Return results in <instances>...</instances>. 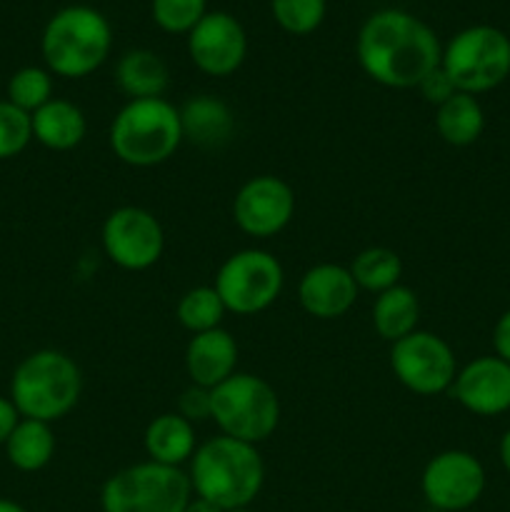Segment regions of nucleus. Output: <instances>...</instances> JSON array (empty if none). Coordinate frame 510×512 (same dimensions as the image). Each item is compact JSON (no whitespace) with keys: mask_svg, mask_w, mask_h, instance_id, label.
<instances>
[{"mask_svg":"<svg viewBox=\"0 0 510 512\" xmlns=\"http://www.w3.org/2000/svg\"><path fill=\"white\" fill-rule=\"evenodd\" d=\"M355 55L370 80L385 88H418L443 58L438 35L400 8H385L370 15L355 40Z\"/></svg>","mask_w":510,"mask_h":512,"instance_id":"obj_1","label":"nucleus"},{"mask_svg":"<svg viewBox=\"0 0 510 512\" xmlns=\"http://www.w3.org/2000/svg\"><path fill=\"white\" fill-rule=\"evenodd\" d=\"M188 478L193 495L228 512L248 508L258 498L265 483V465L255 445L218 435L198 445L190 458Z\"/></svg>","mask_w":510,"mask_h":512,"instance_id":"obj_2","label":"nucleus"},{"mask_svg":"<svg viewBox=\"0 0 510 512\" xmlns=\"http://www.w3.org/2000/svg\"><path fill=\"white\" fill-rule=\"evenodd\" d=\"M113 28L100 10L90 5H68L48 20L40 40L43 60L60 78H85L108 60Z\"/></svg>","mask_w":510,"mask_h":512,"instance_id":"obj_3","label":"nucleus"},{"mask_svg":"<svg viewBox=\"0 0 510 512\" xmlns=\"http://www.w3.org/2000/svg\"><path fill=\"white\" fill-rule=\"evenodd\" d=\"M83 393V375L60 350H35L20 360L10 380V400L20 418L55 423L78 405Z\"/></svg>","mask_w":510,"mask_h":512,"instance_id":"obj_4","label":"nucleus"},{"mask_svg":"<svg viewBox=\"0 0 510 512\" xmlns=\"http://www.w3.org/2000/svg\"><path fill=\"white\" fill-rule=\"evenodd\" d=\"M110 150L133 168H153L175 155L183 143L180 110L165 98L128 100L110 123Z\"/></svg>","mask_w":510,"mask_h":512,"instance_id":"obj_5","label":"nucleus"},{"mask_svg":"<svg viewBox=\"0 0 510 512\" xmlns=\"http://www.w3.org/2000/svg\"><path fill=\"white\" fill-rule=\"evenodd\" d=\"M190 498L193 488L183 468L145 460L105 480L100 508L103 512H183Z\"/></svg>","mask_w":510,"mask_h":512,"instance_id":"obj_6","label":"nucleus"},{"mask_svg":"<svg viewBox=\"0 0 510 512\" xmlns=\"http://www.w3.org/2000/svg\"><path fill=\"white\" fill-rule=\"evenodd\" d=\"M213 410L210 420L220 435L258 445L275 433L280 423V400L268 380L250 373L230 375L225 383L210 390Z\"/></svg>","mask_w":510,"mask_h":512,"instance_id":"obj_7","label":"nucleus"},{"mask_svg":"<svg viewBox=\"0 0 510 512\" xmlns=\"http://www.w3.org/2000/svg\"><path fill=\"white\" fill-rule=\"evenodd\" d=\"M440 68L458 93H488L508 80L510 38L495 25H470L448 40Z\"/></svg>","mask_w":510,"mask_h":512,"instance_id":"obj_8","label":"nucleus"},{"mask_svg":"<svg viewBox=\"0 0 510 512\" xmlns=\"http://www.w3.org/2000/svg\"><path fill=\"white\" fill-rule=\"evenodd\" d=\"M283 283V265L273 253L245 248L220 265L213 288L218 290L228 313L255 315L268 310L278 300Z\"/></svg>","mask_w":510,"mask_h":512,"instance_id":"obj_9","label":"nucleus"},{"mask_svg":"<svg viewBox=\"0 0 510 512\" xmlns=\"http://www.w3.org/2000/svg\"><path fill=\"white\" fill-rule=\"evenodd\" d=\"M390 368L395 378L415 395H440L453 388L458 375L455 353L440 335L415 330L390 348Z\"/></svg>","mask_w":510,"mask_h":512,"instance_id":"obj_10","label":"nucleus"},{"mask_svg":"<svg viewBox=\"0 0 510 512\" xmlns=\"http://www.w3.org/2000/svg\"><path fill=\"white\" fill-rule=\"evenodd\" d=\"M488 475L483 463L468 450H443L428 460L420 478V490L430 508L463 512L473 508L485 493Z\"/></svg>","mask_w":510,"mask_h":512,"instance_id":"obj_11","label":"nucleus"},{"mask_svg":"<svg viewBox=\"0 0 510 512\" xmlns=\"http://www.w3.org/2000/svg\"><path fill=\"white\" fill-rule=\"evenodd\" d=\"M103 248L110 263L123 270H148L165 250V233L150 210L123 205L103 223Z\"/></svg>","mask_w":510,"mask_h":512,"instance_id":"obj_12","label":"nucleus"},{"mask_svg":"<svg viewBox=\"0 0 510 512\" xmlns=\"http://www.w3.org/2000/svg\"><path fill=\"white\" fill-rule=\"evenodd\" d=\"M295 215V193L283 178L255 175L240 185L233 200V220L250 238L283 233Z\"/></svg>","mask_w":510,"mask_h":512,"instance_id":"obj_13","label":"nucleus"},{"mask_svg":"<svg viewBox=\"0 0 510 512\" xmlns=\"http://www.w3.org/2000/svg\"><path fill=\"white\" fill-rule=\"evenodd\" d=\"M188 55L195 68L213 78L233 75L248 55V35L235 15L215 10L188 33Z\"/></svg>","mask_w":510,"mask_h":512,"instance_id":"obj_14","label":"nucleus"},{"mask_svg":"<svg viewBox=\"0 0 510 512\" xmlns=\"http://www.w3.org/2000/svg\"><path fill=\"white\" fill-rule=\"evenodd\" d=\"M450 395L478 418H498L510 410V363L480 355L458 370Z\"/></svg>","mask_w":510,"mask_h":512,"instance_id":"obj_15","label":"nucleus"},{"mask_svg":"<svg viewBox=\"0 0 510 512\" xmlns=\"http://www.w3.org/2000/svg\"><path fill=\"white\" fill-rule=\"evenodd\" d=\"M358 285L348 268L320 263L305 270L298 285V300L308 315L318 320L343 318L358 300Z\"/></svg>","mask_w":510,"mask_h":512,"instance_id":"obj_16","label":"nucleus"},{"mask_svg":"<svg viewBox=\"0 0 510 512\" xmlns=\"http://www.w3.org/2000/svg\"><path fill=\"white\" fill-rule=\"evenodd\" d=\"M235 368H238V343L228 330L215 328L190 338L185 348V370L190 383L213 390L235 375Z\"/></svg>","mask_w":510,"mask_h":512,"instance_id":"obj_17","label":"nucleus"},{"mask_svg":"<svg viewBox=\"0 0 510 512\" xmlns=\"http://www.w3.org/2000/svg\"><path fill=\"white\" fill-rule=\"evenodd\" d=\"M183 140L200 148H220L233 138V110L215 95H195L180 108Z\"/></svg>","mask_w":510,"mask_h":512,"instance_id":"obj_18","label":"nucleus"},{"mask_svg":"<svg viewBox=\"0 0 510 512\" xmlns=\"http://www.w3.org/2000/svg\"><path fill=\"white\" fill-rule=\"evenodd\" d=\"M143 443L145 453L153 463L173 465V468L190 463V458L198 450L195 425L178 413H163L150 420L148 428H145Z\"/></svg>","mask_w":510,"mask_h":512,"instance_id":"obj_19","label":"nucleus"},{"mask_svg":"<svg viewBox=\"0 0 510 512\" xmlns=\"http://www.w3.org/2000/svg\"><path fill=\"white\" fill-rule=\"evenodd\" d=\"M33 138L50 150H73L88 133L83 110L63 98H53L30 115Z\"/></svg>","mask_w":510,"mask_h":512,"instance_id":"obj_20","label":"nucleus"},{"mask_svg":"<svg viewBox=\"0 0 510 512\" xmlns=\"http://www.w3.org/2000/svg\"><path fill=\"white\" fill-rule=\"evenodd\" d=\"M115 83L130 100L163 98L170 83V70L158 53L135 48L115 65Z\"/></svg>","mask_w":510,"mask_h":512,"instance_id":"obj_21","label":"nucleus"},{"mask_svg":"<svg viewBox=\"0 0 510 512\" xmlns=\"http://www.w3.org/2000/svg\"><path fill=\"white\" fill-rule=\"evenodd\" d=\"M420 303L418 295L408 285H395V288L378 293L373 303V328L388 343H398L405 335L418 330Z\"/></svg>","mask_w":510,"mask_h":512,"instance_id":"obj_22","label":"nucleus"},{"mask_svg":"<svg viewBox=\"0 0 510 512\" xmlns=\"http://www.w3.org/2000/svg\"><path fill=\"white\" fill-rule=\"evenodd\" d=\"M435 130L455 148L473 145L485 130V110L475 95L455 93L435 110Z\"/></svg>","mask_w":510,"mask_h":512,"instance_id":"obj_23","label":"nucleus"},{"mask_svg":"<svg viewBox=\"0 0 510 512\" xmlns=\"http://www.w3.org/2000/svg\"><path fill=\"white\" fill-rule=\"evenodd\" d=\"M10 465L20 473H38L53 460L55 435L50 423L20 418L15 430L10 433L8 443L3 445Z\"/></svg>","mask_w":510,"mask_h":512,"instance_id":"obj_24","label":"nucleus"},{"mask_svg":"<svg viewBox=\"0 0 510 512\" xmlns=\"http://www.w3.org/2000/svg\"><path fill=\"white\" fill-rule=\"evenodd\" d=\"M350 275L355 285L370 293H383V290L395 288L403 275V260L390 248H365L350 263Z\"/></svg>","mask_w":510,"mask_h":512,"instance_id":"obj_25","label":"nucleus"},{"mask_svg":"<svg viewBox=\"0 0 510 512\" xmlns=\"http://www.w3.org/2000/svg\"><path fill=\"white\" fill-rule=\"evenodd\" d=\"M225 313L228 310H225L223 300H220L218 290L213 285H198V288L188 290L178 300V308H175V318L193 335L223 328Z\"/></svg>","mask_w":510,"mask_h":512,"instance_id":"obj_26","label":"nucleus"},{"mask_svg":"<svg viewBox=\"0 0 510 512\" xmlns=\"http://www.w3.org/2000/svg\"><path fill=\"white\" fill-rule=\"evenodd\" d=\"M8 100L15 108L25 110L28 115L43 108L48 100H53V78H50V70L35 68V65L20 68L8 80Z\"/></svg>","mask_w":510,"mask_h":512,"instance_id":"obj_27","label":"nucleus"},{"mask_svg":"<svg viewBox=\"0 0 510 512\" xmlns=\"http://www.w3.org/2000/svg\"><path fill=\"white\" fill-rule=\"evenodd\" d=\"M273 18L285 33L290 35H310L323 25L325 0H270Z\"/></svg>","mask_w":510,"mask_h":512,"instance_id":"obj_28","label":"nucleus"},{"mask_svg":"<svg viewBox=\"0 0 510 512\" xmlns=\"http://www.w3.org/2000/svg\"><path fill=\"white\" fill-rule=\"evenodd\" d=\"M155 25L170 35H188L208 13V0H150Z\"/></svg>","mask_w":510,"mask_h":512,"instance_id":"obj_29","label":"nucleus"},{"mask_svg":"<svg viewBox=\"0 0 510 512\" xmlns=\"http://www.w3.org/2000/svg\"><path fill=\"white\" fill-rule=\"evenodd\" d=\"M33 140L30 115L15 108L10 100H0V160L15 158Z\"/></svg>","mask_w":510,"mask_h":512,"instance_id":"obj_30","label":"nucleus"},{"mask_svg":"<svg viewBox=\"0 0 510 512\" xmlns=\"http://www.w3.org/2000/svg\"><path fill=\"white\" fill-rule=\"evenodd\" d=\"M210 410H213V398H210L208 388L200 385H190L180 393L178 398V415H183L190 423H200V420H210Z\"/></svg>","mask_w":510,"mask_h":512,"instance_id":"obj_31","label":"nucleus"},{"mask_svg":"<svg viewBox=\"0 0 510 512\" xmlns=\"http://www.w3.org/2000/svg\"><path fill=\"white\" fill-rule=\"evenodd\" d=\"M418 90L423 93V98L428 100V103L435 105V108H438V105H443L445 100H450L455 93H458L453 85V80L448 78V73H445L440 65L435 70H430V73L420 80Z\"/></svg>","mask_w":510,"mask_h":512,"instance_id":"obj_32","label":"nucleus"},{"mask_svg":"<svg viewBox=\"0 0 510 512\" xmlns=\"http://www.w3.org/2000/svg\"><path fill=\"white\" fill-rule=\"evenodd\" d=\"M493 350L498 358L510 363V308L498 318L493 328Z\"/></svg>","mask_w":510,"mask_h":512,"instance_id":"obj_33","label":"nucleus"},{"mask_svg":"<svg viewBox=\"0 0 510 512\" xmlns=\"http://www.w3.org/2000/svg\"><path fill=\"white\" fill-rule=\"evenodd\" d=\"M18 423H20V413L13 405V400L0 395V445L8 443L10 433H13Z\"/></svg>","mask_w":510,"mask_h":512,"instance_id":"obj_34","label":"nucleus"},{"mask_svg":"<svg viewBox=\"0 0 510 512\" xmlns=\"http://www.w3.org/2000/svg\"><path fill=\"white\" fill-rule=\"evenodd\" d=\"M183 512H225V510H220L218 505H213V503H208V500L193 495V498H190V503L185 505Z\"/></svg>","mask_w":510,"mask_h":512,"instance_id":"obj_35","label":"nucleus"},{"mask_svg":"<svg viewBox=\"0 0 510 512\" xmlns=\"http://www.w3.org/2000/svg\"><path fill=\"white\" fill-rule=\"evenodd\" d=\"M498 453H500V463H503L505 473L510 475V428L505 430V433H503V438H500Z\"/></svg>","mask_w":510,"mask_h":512,"instance_id":"obj_36","label":"nucleus"},{"mask_svg":"<svg viewBox=\"0 0 510 512\" xmlns=\"http://www.w3.org/2000/svg\"><path fill=\"white\" fill-rule=\"evenodd\" d=\"M0 512H28V510H25L23 505L15 503V500L0 498Z\"/></svg>","mask_w":510,"mask_h":512,"instance_id":"obj_37","label":"nucleus"},{"mask_svg":"<svg viewBox=\"0 0 510 512\" xmlns=\"http://www.w3.org/2000/svg\"><path fill=\"white\" fill-rule=\"evenodd\" d=\"M228 512H253L250 508H238V510H228Z\"/></svg>","mask_w":510,"mask_h":512,"instance_id":"obj_38","label":"nucleus"}]
</instances>
